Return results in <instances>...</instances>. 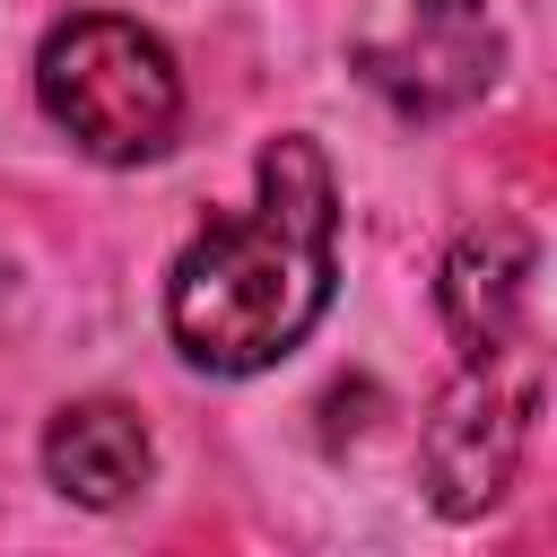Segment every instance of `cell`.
<instances>
[{"mask_svg":"<svg viewBox=\"0 0 557 557\" xmlns=\"http://www.w3.org/2000/svg\"><path fill=\"white\" fill-rule=\"evenodd\" d=\"M35 96L44 113L104 165H139V157H165L174 148V122H183V78H174V52L139 26V17H113V9H87L70 26L44 35L35 52Z\"/></svg>","mask_w":557,"mask_h":557,"instance_id":"7a4b0ae2","label":"cell"},{"mask_svg":"<svg viewBox=\"0 0 557 557\" xmlns=\"http://www.w3.org/2000/svg\"><path fill=\"white\" fill-rule=\"evenodd\" d=\"M331 165L313 139L261 148V200L244 218H209L174 278H165V331L209 374H261L278 366L331 305Z\"/></svg>","mask_w":557,"mask_h":557,"instance_id":"6da1fadb","label":"cell"},{"mask_svg":"<svg viewBox=\"0 0 557 557\" xmlns=\"http://www.w3.org/2000/svg\"><path fill=\"white\" fill-rule=\"evenodd\" d=\"M531 409H540V357L522 339L470 357V374L435 400V418H426V496L453 522L487 513L513 487L522 444H531Z\"/></svg>","mask_w":557,"mask_h":557,"instance_id":"3957f363","label":"cell"},{"mask_svg":"<svg viewBox=\"0 0 557 557\" xmlns=\"http://www.w3.org/2000/svg\"><path fill=\"white\" fill-rule=\"evenodd\" d=\"M44 470H52V487L70 505H96L104 513V505H131L148 487L157 444H148L139 409H122V400H70L44 426Z\"/></svg>","mask_w":557,"mask_h":557,"instance_id":"8992f818","label":"cell"},{"mask_svg":"<svg viewBox=\"0 0 557 557\" xmlns=\"http://www.w3.org/2000/svg\"><path fill=\"white\" fill-rule=\"evenodd\" d=\"M531 270H540V252H531V235L513 218H487V226H470L453 244V261H444V322H453L461 357H487V348L522 339Z\"/></svg>","mask_w":557,"mask_h":557,"instance_id":"5b68a950","label":"cell"},{"mask_svg":"<svg viewBox=\"0 0 557 557\" xmlns=\"http://www.w3.org/2000/svg\"><path fill=\"white\" fill-rule=\"evenodd\" d=\"M357 61L400 113H453L496 87L505 35H496L487 0H392L357 35Z\"/></svg>","mask_w":557,"mask_h":557,"instance_id":"277c9868","label":"cell"}]
</instances>
